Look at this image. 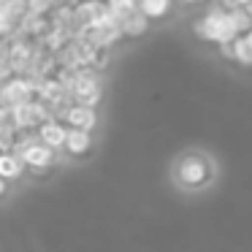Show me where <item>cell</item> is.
<instances>
[{"label":"cell","mask_w":252,"mask_h":252,"mask_svg":"<svg viewBox=\"0 0 252 252\" xmlns=\"http://www.w3.org/2000/svg\"><path fill=\"white\" fill-rule=\"evenodd\" d=\"M171 176L182 192H203L217 182V163L203 149H187L174 160Z\"/></svg>","instance_id":"cell-1"},{"label":"cell","mask_w":252,"mask_h":252,"mask_svg":"<svg viewBox=\"0 0 252 252\" xmlns=\"http://www.w3.org/2000/svg\"><path fill=\"white\" fill-rule=\"evenodd\" d=\"M192 30H195L203 41H212V44H217V46L228 44V41H233L241 35L233 11H228V8H222V6H214L212 11H206L195 25H192Z\"/></svg>","instance_id":"cell-2"},{"label":"cell","mask_w":252,"mask_h":252,"mask_svg":"<svg viewBox=\"0 0 252 252\" xmlns=\"http://www.w3.org/2000/svg\"><path fill=\"white\" fill-rule=\"evenodd\" d=\"M57 152H60V149L44 144L38 136H28V138H25V141L17 147V155L25 160L28 171H33V174H38V176L49 174V171L57 165Z\"/></svg>","instance_id":"cell-3"},{"label":"cell","mask_w":252,"mask_h":252,"mask_svg":"<svg viewBox=\"0 0 252 252\" xmlns=\"http://www.w3.org/2000/svg\"><path fill=\"white\" fill-rule=\"evenodd\" d=\"M68 87H71L73 103L98 106L100 98H103V82L98 76V68H76V71H71Z\"/></svg>","instance_id":"cell-4"},{"label":"cell","mask_w":252,"mask_h":252,"mask_svg":"<svg viewBox=\"0 0 252 252\" xmlns=\"http://www.w3.org/2000/svg\"><path fill=\"white\" fill-rule=\"evenodd\" d=\"M41 95V82L28 73H17L8 82H3V93H0V100L3 106H22L28 100H35Z\"/></svg>","instance_id":"cell-5"},{"label":"cell","mask_w":252,"mask_h":252,"mask_svg":"<svg viewBox=\"0 0 252 252\" xmlns=\"http://www.w3.org/2000/svg\"><path fill=\"white\" fill-rule=\"evenodd\" d=\"M30 14H33L30 0H3V6H0V33H3V38L17 35Z\"/></svg>","instance_id":"cell-6"},{"label":"cell","mask_w":252,"mask_h":252,"mask_svg":"<svg viewBox=\"0 0 252 252\" xmlns=\"http://www.w3.org/2000/svg\"><path fill=\"white\" fill-rule=\"evenodd\" d=\"M220 52H222V57L239 63V65H252V30L241 33L239 38L228 41V44H220Z\"/></svg>","instance_id":"cell-7"},{"label":"cell","mask_w":252,"mask_h":252,"mask_svg":"<svg viewBox=\"0 0 252 252\" xmlns=\"http://www.w3.org/2000/svg\"><path fill=\"white\" fill-rule=\"evenodd\" d=\"M95 149V138L93 130H79V127H71L68 133V141H65V155L71 160H84L90 158Z\"/></svg>","instance_id":"cell-8"},{"label":"cell","mask_w":252,"mask_h":252,"mask_svg":"<svg viewBox=\"0 0 252 252\" xmlns=\"http://www.w3.org/2000/svg\"><path fill=\"white\" fill-rule=\"evenodd\" d=\"M68 133H71V127H68V122L60 120V117H52V120H46L44 125L38 127V138L44 144H49V147H55V149H65Z\"/></svg>","instance_id":"cell-9"},{"label":"cell","mask_w":252,"mask_h":252,"mask_svg":"<svg viewBox=\"0 0 252 252\" xmlns=\"http://www.w3.org/2000/svg\"><path fill=\"white\" fill-rule=\"evenodd\" d=\"M63 120L68 122V127H79V130H95L98 127V106H84V103H73L65 111Z\"/></svg>","instance_id":"cell-10"},{"label":"cell","mask_w":252,"mask_h":252,"mask_svg":"<svg viewBox=\"0 0 252 252\" xmlns=\"http://www.w3.org/2000/svg\"><path fill=\"white\" fill-rule=\"evenodd\" d=\"M25 171H28V165L17 152H3V158H0V179H17Z\"/></svg>","instance_id":"cell-11"},{"label":"cell","mask_w":252,"mask_h":252,"mask_svg":"<svg viewBox=\"0 0 252 252\" xmlns=\"http://www.w3.org/2000/svg\"><path fill=\"white\" fill-rule=\"evenodd\" d=\"M149 22H152V19H149L147 14L136 11V14H130V17L122 19V33H125V38H141V35L149 30Z\"/></svg>","instance_id":"cell-12"},{"label":"cell","mask_w":252,"mask_h":252,"mask_svg":"<svg viewBox=\"0 0 252 252\" xmlns=\"http://www.w3.org/2000/svg\"><path fill=\"white\" fill-rule=\"evenodd\" d=\"M171 3H174V0H138V11H141V14H147V17L155 22V19L168 17Z\"/></svg>","instance_id":"cell-13"},{"label":"cell","mask_w":252,"mask_h":252,"mask_svg":"<svg viewBox=\"0 0 252 252\" xmlns=\"http://www.w3.org/2000/svg\"><path fill=\"white\" fill-rule=\"evenodd\" d=\"M106 3H109V8L120 19H125V17H130V14L138 11V0H106Z\"/></svg>","instance_id":"cell-14"},{"label":"cell","mask_w":252,"mask_h":252,"mask_svg":"<svg viewBox=\"0 0 252 252\" xmlns=\"http://www.w3.org/2000/svg\"><path fill=\"white\" fill-rule=\"evenodd\" d=\"M63 0H30V11L33 14H52Z\"/></svg>","instance_id":"cell-15"},{"label":"cell","mask_w":252,"mask_h":252,"mask_svg":"<svg viewBox=\"0 0 252 252\" xmlns=\"http://www.w3.org/2000/svg\"><path fill=\"white\" fill-rule=\"evenodd\" d=\"M182 3H206V0H182Z\"/></svg>","instance_id":"cell-16"},{"label":"cell","mask_w":252,"mask_h":252,"mask_svg":"<svg viewBox=\"0 0 252 252\" xmlns=\"http://www.w3.org/2000/svg\"><path fill=\"white\" fill-rule=\"evenodd\" d=\"M71 3H84V0H71Z\"/></svg>","instance_id":"cell-17"}]
</instances>
